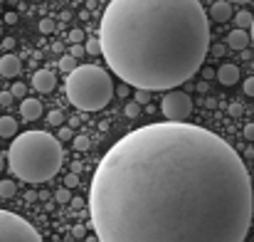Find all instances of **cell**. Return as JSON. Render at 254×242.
<instances>
[{"mask_svg": "<svg viewBox=\"0 0 254 242\" xmlns=\"http://www.w3.org/2000/svg\"><path fill=\"white\" fill-rule=\"evenodd\" d=\"M252 175H254V168H252Z\"/></svg>", "mask_w": 254, "mask_h": 242, "instance_id": "bcb514c9", "label": "cell"}, {"mask_svg": "<svg viewBox=\"0 0 254 242\" xmlns=\"http://www.w3.org/2000/svg\"><path fill=\"white\" fill-rule=\"evenodd\" d=\"M2 168H5V159L0 156V170H2Z\"/></svg>", "mask_w": 254, "mask_h": 242, "instance_id": "b9f144b4", "label": "cell"}, {"mask_svg": "<svg viewBox=\"0 0 254 242\" xmlns=\"http://www.w3.org/2000/svg\"><path fill=\"white\" fill-rule=\"evenodd\" d=\"M74 67H77V60H74L72 55H64V57L60 60V70H62V72L69 75V72H74Z\"/></svg>", "mask_w": 254, "mask_h": 242, "instance_id": "2e32d148", "label": "cell"}, {"mask_svg": "<svg viewBox=\"0 0 254 242\" xmlns=\"http://www.w3.org/2000/svg\"><path fill=\"white\" fill-rule=\"evenodd\" d=\"M12 99H15V96H12L10 91H0V106H10Z\"/></svg>", "mask_w": 254, "mask_h": 242, "instance_id": "83f0119b", "label": "cell"}, {"mask_svg": "<svg viewBox=\"0 0 254 242\" xmlns=\"http://www.w3.org/2000/svg\"><path fill=\"white\" fill-rule=\"evenodd\" d=\"M161 109H163V116H166L168 121L183 124V121L192 114V99H190L185 91L170 89L168 94L163 96V101H161Z\"/></svg>", "mask_w": 254, "mask_h": 242, "instance_id": "8992f818", "label": "cell"}, {"mask_svg": "<svg viewBox=\"0 0 254 242\" xmlns=\"http://www.w3.org/2000/svg\"><path fill=\"white\" fill-rule=\"evenodd\" d=\"M252 42H254V20H252Z\"/></svg>", "mask_w": 254, "mask_h": 242, "instance_id": "ee69618b", "label": "cell"}, {"mask_svg": "<svg viewBox=\"0 0 254 242\" xmlns=\"http://www.w3.org/2000/svg\"><path fill=\"white\" fill-rule=\"evenodd\" d=\"M227 45L232 47V50H245L247 45H250V35H247V30H232L230 35H227Z\"/></svg>", "mask_w": 254, "mask_h": 242, "instance_id": "7c38bea8", "label": "cell"}, {"mask_svg": "<svg viewBox=\"0 0 254 242\" xmlns=\"http://www.w3.org/2000/svg\"><path fill=\"white\" fill-rule=\"evenodd\" d=\"M0 37H2V27H0Z\"/></svg>", "mask_w": 254, "mask_h": 242, "instance_id": "f6af8a7d", "label": "cell"}, {"mask_svg": "<svg viewBox=\"0 0 254 242\" xmlns=\"http://www.w3.org/2000/svg\"><path fill=\"white\" fill-rule=\"evenodd\" d=\"M10 94H12V96H17V99H25L27 86H25L22 81H15V84H12V89H10Z\"/></svg>", "mask_w": 254, "mask_h": 242, "instance_id": "7402d4cb", "label": "cell"}, {"mask_svg": "<svg viewBox=\"0 0 254 242\" xmlns=\"http://www.w3.org/2000/svg\"><path fill=\"white\" fill-rule=\"evenodd\" d=\"M17 134V121L12 116H0V136L2 139H12Z\"/></svg>", "mask_w": 254, "mask_h": 242, "instance_id": "4fadbf2b", "label": "cell"}, {"mask_svg": "<svg viewBox=\"0 0 254 242\" xmlns=\"http://www.w3.org/2000/svg\"><path fill=\"white\" fill-rule=\"evenodd\" d=\"M89 215L99 242H245L252 175L202 126L148 124L119 139L96 165Z\"/></svg>", "mask_w": 254, "mask_h": 242, "instance_id": "6da1fadb", "label": "cell"}, {"mask_svg": "<svg viewBox=\"0 0 254 242\" xmlns=\"http://www.w3.org/2000/svg\"><path fill=\"white\" fill-rule=\"evenodd\" d=\"M32 86H35L37 91H42V94H50V91L57 86L55 72H50V70H37V72L32 75Z\"/></svg>", "mask_w": 254, "mask_h": 242, "instance_id": "52a82bcc", "label": "cell"}, {"mask_svg": "<svg viewBox=\"0 0 254 242\" xmlns=\"http://www.w3.org/2000/svg\"><path fill=\"white\" fill-rule=\"evenodd\" d=\"M69 40H72V45H82V42H84V32H82L79 27H74V30L69 32Z\"/></svg>", "mask_w": 254, "mask_h": 242, "instance_id": "d4e9b609", "label": "cell"}, {"mask_svg": "<svg viewBox=\"0 0 254 242\" xmlns=\"http://www.w3.org/2000/svg\"><path fill=\"white\" fill-rule=\"evenodd\" d=\"M230 114H232V116H240V114H242V106H240V104H232V106H230Z\"/></svg>", "mask_w": 254, "mask_h": 242, "instance_id": "e575fe53", "label": "cell"}, {"mask_svg": "<svg viewBox=\"0 0 254 242\" xmlns=\"http://www.w3.org/2000/svg\"><path fill=\"white\" fill-rule=\"evenodd\" d=\"M0 242H42V238L25 218L0 210Z\"/></svg>", "mask_w": 254, "mask_h": 242, "instance_id": "5b68a950", "label": "cell"}, {"mask_svg": "<svg viewBox=\"0 0 254 242\" xmlns=\"http://www.w3.org/2000/svg\"><path fill=\"white\" fill-rule=\"evenodd\" d=\"M202 77H205V80H212V77H215V72H212L210 67H205V70H202Z\"/></svg>", "mask_w": 254, "mask_h": 242, "instance_id": "74e56055", "label": "cell"}, {"mask_svg": "<svg viewBox=\"0 0 254 242\" xmlns=\"http://www.w3.org/2000/svg\"><path fill=\"white\" fill-rule=\"evenodd\" d=\"M20 70H22V65H20V60H17L15 55H2V57H0V75H2V77L12 80V77L20 75Z\"/></svg>", "mask_w": 254, "mask_h": 242, "instance_id": "ba28073f", "label": "cell"}, {"mask_svg": "<svg viewBox=\"0 0 254 242\" xmlns=\"http://www.w3.org/2000/svg\"><path fill=\"white\" fill-rule=\"evenodd\" d=\"M79 170H82V163H74V165H72V173H77V175H79Z\"/></svg>", "mask_w": 254, "mask_h": 242, "instance_id": "ab89813d", "label": "cell"}, {"mask_svg": "<svg viewBox=\"0 0 254 242\" xmlns=\"http://www.w3.org/2000/svg\"><path fill=\"white\" fill-rule=\"evenodd\" d=\"M69 55H72L74 60H77V57H84V55H86L84 45H72V52H69Z\"/></svg>", "mask_w": 254, "mask_h": 242, "instance_id": "f1b7e54d", "label": "cell"}, {"mask_svg": "<svg viewBox=\"0 0 254 242\" xmlns=\"http://www.w3.org/2000/svg\"><path fill=\"white\" fill-rule=\"evenodd\" d=\"M225 50H227L225 45H212V55H215V57H222V55H225Z\"/></svg>", "mask_w": 254, "mask_h": 242, "instance_id": "d6a6232c", "label": "cell"}, {"mask_svg": "<svg viewBox=\"0 0 254 242\" xmlns=\"http://www.w3.org/2000/svg\"><path fill=\"white\" fill-rule=\"evenodd\" d=\"M245 94H247V96H254V77L245 80Z\"/></svg>", "mask_w": 254, "mask_h": 242, "instance_id": "4dcf8cb0", "label": "cell"}, {"mask_svg": "<svg viewBox=\"0 0 254 242\" xmlns=\"http://www.w3.org/2000/svg\"><path fill=\"white\" fill-rule=\"evenodd\" d=\"M235 20H237V27L240 30H247V27H252V12H247V10H240L237 15H235Z\"/></svg>", "mask_w": 254, "mask_h": 242, "instance_id": "5bb4252c", "label": "cell"}, {"mask_svg": "<svg viewBox=\"0 0 254 242\" xmlns=\"http://www.w3.org/2000/svg\"><path fill=\"white\" fill-rule=\"evenodd\" d=\"M55 200H57V203H62V205H64V203H69V200H72L69 188H60V190H55Z\"/></svg>", "mask_w": 254, "mask_h": 242, "instance_id": "44dd1931", "label": "cell"}, {"mask_svg": "<svg viewBox=\"0 0 254 242\" xmlns=\"http://www.w3.org/2000/svg\"><path fill=\"white\" fill-rule=\"evenodd\" d=\"M215 77L220 84H225V86H232L235 81L240 80V67L237 65H222L217 72H215Z\"/></svg>", "mask_w": 254, "mask_h": 242, "instance_id": "30bf717a", "label": "cell"}, {"mask_svg": "<svg viewBox=\"0 0 254 242\" xmlns=\"http://www.w3.org/2000/svg\"><path fill=\"white\" fill-rule=\"evenodd\" d=\"M99 42L124 84L170 91L202 67L210 22L200 0H111L101 15Z\"/></svg>", "mask_w": 254, "mask_h": 242, "instance_id": "7a4b0ae2", "label": "cell"}, {"mask_svg": "<svg viewBox=\"0 0 254 242\" xmlns=\"http://www.w3.org/2000/svg\"><path fill=\"white\" fill-rule=\"evenodd\" d=\"M82 242H84V240H82Z\"/></svg>", "mask_w": 254, "mask_h": 242, "instance_id": "7dc6e473", "label": "cell"}, {"mask_svg": "<svg viewBox=\"0 0 254 242\" xmlns=\"http://www.w3.org/2000/svg\"><path fill=\"white\" fill-rule=\"evenodd\" d=\"M47 121H50L52 126H62V124H64V114H62L60 109H55V111H50V116H47Z\"/></svg>", "mask_w": 254, "mask_h": 242, "instance_id": "ffe728a7", "label": "cell"}, {"mask_svg": "<svg viewBox=\"0 0 254 242\" xmlns=\"http://www.w3.org/2000/svg\"><path fill=\"white\" fill-rule=\"evenodd\" d=\"M40 32H45V35H50V32H55V20H50V17H45V20L40 22Z\"/></svg>", "mask_w": 254, "mask_h": 242, "instance_id": "cb8c5ba5", "label": "cell"}, {"mask_svg": "<svg viewBox=\"0 0 254 242\" xmlns=\"http://www.w3.org/2000/svg\"><path fill=\"white\" fill-rule=\"evenodd\" d=\"M84 242H99L96 238H84Z\"/></svg>", "mask_w": 254, "mask_h": 242, "instance_id": "7bdbcfd3", "label": "cell"}, {"mask_svg": "<svg viewBox=\"0 0 254 242\" xmlns=\"http://www.w3.org/2000/svg\"><path fill=\"white\" fill-rule=\"evenodd\" d=\"M124 114H126L128 119H136V116L141 114V104H136V101H128V104L124 106Z\"/></svg>", "mask_w": 254, "mask_h": 242, "instance_id": "d6986e66", "label": "cell"}, {"mask_svg": "<svg viewBox=\"0 0 254 242\" xmlns=\"http://www.w3.org/2000/svg\"><path fill=\"white\" fill-rule=\"evenodd\" d=\"M72 235H74L77 240H84L86 238V228L84 225H74V233H72Z\"/></svg>", "mask_w": 254, "mask_h": 242, "instance_id": "f546056e", "label": "cell"}, {"mask_svg": "<svg viewBox=\"0 0 254 242\" xmlns=\"http://www.w3.org/2000/svg\"><path fill=\"white\" fill-rule=\"evenodd\" d=\"M57 139H60V141H72V139H74V131H72L69 126H62L60 134H57Z\"/></svg>", "mask_w": 254, "mask_h": 242, "instance_id": "484cf974", "label": "cell"}, {"mask_svg": "<svg viewBox=\"0 0 254 242\" xmlns=\"http://www.w3.org/2000/svg\"><path fill=\"white\" fill-rule=\"evenodd\" d=\"M17 193L15 180H0V198H12Z\"/></svg>", "mask_w": 254, "mask_h": 242, "instance_id": "9a60e30c", "label": "cell"}, {"mask_svg": "<svg viewBox=\"0 0 254 242\" xmlns=\"http://www.w3.org/2000/svg\"><path fill=\"white\" fill-rule=\"evenodd\" d=\"M62 141L47 131H25L15 136L7 165L25 183H45L62 168Z\"/></svg>", "mask_w": 254, "mask_h": 242, "instance_id": "3957f363", "label": "cell"}, {"mask_svg": "<svg viewBox=\"0 0 254 242\" xmlns=\"http://www.w3.org/2000/svg\"><path fill=\"white\" fill-rule=\"evenodd\" d=\"M2 47H7V50L15 47V40H12V37H5V40H2Z\"/></svg>", "mask_w": 254, "mask_h": 242, "instance_id": "8d00e7d4", "label": "cell"}, {"mask_svg": "<svg viewBox=\"0 0 254 242\" xmlns=\"http://www.w3.org/2000/svg\"><path fill=\"white\" fill-rule=\"evenodd\" d=\"M5 22H10V25L17 22V15H15V12H7V15H5Z\"/></svg>", "mask_w": 254, "mask_h": 242, "instance_id": "d590c367", "label": "cell"}, {"mask_svg": "<svg viewBox=\"0 0 254 242\" xmlns=\"http://www.w3.org/2000/svg\"><path fill=\"white\" fill-rule=\"evenodd\" d=\"M79 185V175L77 173H67L64 175V188H77Z\"/></svg>", "mask_w": 254, "mask_h": 242, "instance_id": "4316f807", "label": "cell"}, {"mask_svg": "<svg viewBox=\"0 0 254 242\" xmlns=\"http://www.w3.org/2000/svg\"><path fill=\"white\" fill-rule=\"evenodd\" d=\"M210 17H212L215 22H227V20L232 17V5H230V2H225V0L215 2V5H212V10H210Z\"/></svg>", "mask_w": 254, "mask_h": 242, "instance_id": "8fae6325", "label": "cell"}, {"mask_svg": "<svg viewBox=\"0 0 254 242\" xmlns=\"http://www.w3.org/2000/svg\"><path fill=\"white\" fill-rule=\"evenodd\" d=\"M232 2H240V5H245V2H252V0H232Z\"/></svg>", "mask_w": 254, "mask_h": 242, "instance_id": "60d3db41", "label": "cell"}, {"mask_svg": "<svg viewBox=\"0 0 254 242\" xmlns=\"http://www.w3.org/2000/svg\"><path fill=\"white\" fill-rule=\"evenodd\" d=\"M72 141H74V149H77V151H86V149H89V146H91V144H89V139H86V136H74V139H72Z\"/></svg>", "mask_w": 254, "mask_h": 242, "instance_id": "603a6c76", "label": "cell"}, {"mask_svg": "<svg viewBox=\"0 0 254 242\" xmlns=\"http://www.w3.org/2000/svg\"><path fill=\"white\" fill-rule=\"evenodd\" d=\"M20 114H22L25 121H35V119L42 116V104H40L37 99H22V104H20Z\"/></svg>", "mask_w": 254, "mask_h": 242, "instance_id": "9c48e42d", "label": "cell"}, {"mask_svg": "<svg viewBox=\"0 0 254 242\" xmlns=\"http://www.w3.org/2000/svg\"><path fill=\"white\" fill-rule=\"evenodd\" d=\"M114 96V84L106 70L96 65H79L67 75V99L82 111H99Z\"/></svg>", "mask_w": 254, "mask_h": 242, "instance_id": "277c9868", "label": "cell"}, {"mask_svg": "<svg viewBox=\"0 0 254 242\" xmlns=\"http://www.w3.org/2000/svg\"><path fill=\"white\" fill-rule=\"evenodd\" d=\"M116 94H119V96H128V84H121V86L116 89Z\"/></svg>", "mask_w": 254, "mask_h": 242, "instance_id": "836d02e7", "label": "cell"}, {"mask_svg": "<svg viewBox=\"0 0 254 242\" xmlns=\"http://www.w3.org/2000/svg\"><path fill=\"white\" fill-rule=\"evenodd\" d=\"M84 50H86V55H101V42H99V37H91V40H86V42H84Z\"/></svg>", "mask_w": 254, "mask_h": 242, "instance_id": "e0dca14e", "label": "cell"}, {"mask_svg": "<svg viewBox=\"0 0 254 242\" xmlns=\"http://www.w3.org/2000/svg\"><path fill=\"white\" fill-rule=\"evenodd\" d=\"M69 203H72V205H74V208H82V205H84V200H82V198H72V200H69Z\"/></svg>", "mask_w": 254, "mask_h": 242, "instance_id": "f35d334b", "label": "cell"}, {"mask_svg": "<svg viewBox=\"0 0 254 242\" xmlns=\"http://www.w3.org/2000/svg\"><path fill=\"white\" fill-rule=\"evenodd\" d=\"M245 139H247V141H254V124H247V126H245Z\"/></svg>", "mask_w": 254, "mask_h": 242, "instance_id": "1f68e13d", "label": "cell"}, {"mask_svg": "<svg viewBox=\"0 0 254 242\" xmlns=\"http://www.w3.org/2000/svg\"><path fill=\"white\" fill-rule=\"evenodd\" d=\"M133 101H136V104H141V106H146V104L151 101V91H148V89H136Z\"/></svg>", "mask_w": 254, "mask_h": 242, "instance_id": "ac0fdd59", "label": "cell"}]
</instances>
